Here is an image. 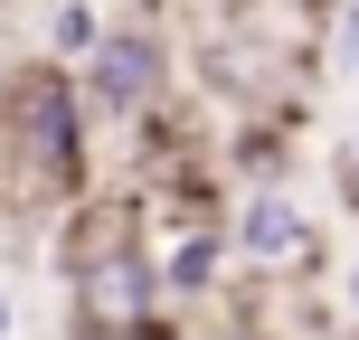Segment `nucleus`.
<instances>
[{
	"mask_svg": "<svg viewBox=\"0 0 359 340\" xmlns=\"http://www.w3.org/2000/svg\"><path fill=\"white\" fill-rule=\"evenodd\" d=\"M86 189V95L57 57L0 76V198L29 217H57Z\"/></svg>",
	"mask_w": 359,
	"mask_h": 340,
	"instance_id": "1",
	"label": "nucleus"
},
{
	"mask_svg": "<svg viewBox=\"0 0 359 340\" xmlns=\"http://www.w3.org/2000/svg\"><path fill=\"white\" fill-rule=\"evenodd\" d=\"M161 274H151V246H114L67 265V322L76 340H161Z\"/></svg>",
	"mask_w": 359,
	"mask_h": 340,
	"instance_id": "2",
	"label": "nucleus"
},
{
	"mask_svg": "<svg viewBox=\"0 0 359 340\" xmlns=\"http://www.w3.org/2000/svg\"><path fill=\"white\" fill-rule=\"evenodd\" d=\"M67 76H76V95H86V114L151 123V114H161V95H170V48H161V29H104Z\"/></svg>",
	"mask_w": 359,
	"mask_h": 340,
	"instance_id": "3",
	"label": "nucleus"
},
{
	"mask_svg": "<svg viewBox=\"0 0 359 340\" xmlns=\"http://www.w3.org/2000/svg\"><path fill=\"white\" fill-rule=\"evenodd\" d=\"M227 246L246 255V265H312V208L293 189H246Z\"/></svg>",
	"mask_w": 359,
	"mask_h": 340,
	"instance_id": "4",
	"label": "nucleus"
},
{
	"mask_svg": "<svg viewBox=\"0 0 359 340\" xmlns=\"http://www.w3.org/2000/svg\"><path fill=\"white\" fill-rule=\"evenodd\" d=\"M151 274H161L170 303L217 293V274H227V227H217V217H180V227L161 236V255H151Z\"/></svg>",
	"mask_w": 359,
	"mask_h": 340,
	"instance_id": "5",
	"label": "nucleus"
},
{
	"mask_svg": "<svg viewBox=\"0 0 359 340\" xmlns=\"http://www.w3.org/2000/svg\"><path fill=\"white\" fill-rule=\"evenodd\" d=\"M95 38H104V10H95V0H57V19H48V57L57 67H76Z\"/></svg>",
	"mask_w": 359,
	"mask_h": 340,
	"instance_id": "6",
	"label": "nucleus"
},
{
	"mask_svg": "<svg viewBox=\"0 0 359 340\" xmlns=\"http://www.w3.org/2000/svg\"><path fill=\"white\" fill-rule=\"evenodd\" d=\"M331 76H359V0H341L331 19Z\"/></svg>",
	"mask_w": 359,
	"mask_h": 340,
	"instance_id": "7",
	"label": "nucleus"
},
{
	"mask_svg": "<svg viewBox=\"0 0 359 340\" xmlns=\"http://www.w3.org/2000/svg\"><path fill=\"white\" fill-rule=\"evenodd\" d=\"M0 340H10V293H0Z\"/></svg>",
	"mask_w": 359,
	"mask_h": 340,
	"instance_id": "8",
	"label": "nucleus"
}]
</instances>
